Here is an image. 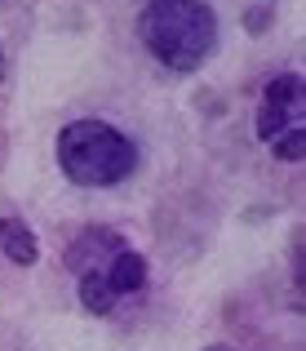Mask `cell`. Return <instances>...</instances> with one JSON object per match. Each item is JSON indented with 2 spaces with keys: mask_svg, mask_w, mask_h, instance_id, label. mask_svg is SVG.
<instances>
[{
  "mask_svg": "<svg viewBox=\"0 0 306 351\" xmlns=\"http://www.w3.org/2000/svg\"><path fill=\"white\" fill-rule=\"evenodd\" d=\"M142 40L164 67L191 71L218 40V18L204 0H151L142 14Z\"/></svg>",
  "mask_w": 306,
  "mask_h": 351,
  "instance_id": "obj_1",
  "label": "cell"
},
{
  "mask_svg": "<svg viewBox=\"0 0 306 351\" xmlns=\"http://www.w3.org/2000/svg\"><path fill=\"white\" fill-rule=\"evenodd\" d=\"M58 165L76 187H116L133 173L138 147L107 120H71L58 134Z\"/></svg>",
  "mask_w": 306,
  "mask_h": 351,
  "instance_id": "obj_2",
  "label": "cell"
},
{
  "mask_svg": "<svg viewBox=\"0 0 306 351\" xmlns=\"http://www.w3.org/2000/svg\"><path fill=\"white\" fill-rule=\"evenodd\" d=\"M107 285L116 293L142 289V285H146V258L138 254V249H120V254L111 258V267H107Z\"/></svg>",
  "mask_w": 306,
  "mask_h": 351,
  "instance_id": "obj_3",
  "label": "cell"
},
{
  "mask_svg": "<svg viewBox=\"0 0 306 351\" xmlns=\"http://www.w3.org/2000/svg\"><path fill=\"white\" fill-rule=\"evenodd\" d=\"M0 249H5L9 263H18V267H31L36 258H40V245H36L31 227H23L18 218H5V223H0Z\"/></svg>",
  "mask_w": 306,
  "mask_h": 351,
  "instance_id": "obj_4",
  "label": "cell"
},
{
  "mask_svg": "<svg viewBox=\"0 0 306 351\" xmlns=\"http://www.w3.org/2000/svg\"><path fill=\"white\" fill-rule=\"evenodd\" d=\"M80 302H85V311H94V316H107V311L116 307V289L107 285V271H98V267H85V271H80Z\"/></svg>",
  "mask_w": 306,
  "mask_h": 351,
  "instance_id": "obj_5",
  "label": "cell"
},
{
  "mask_svg": "<svg viewBox=\"0 0 306 351\" xmlns=\"http://www.w3.org/2000/svg\"><path fill=\"white\" fill-rule=\"evenodd\" d=\"M266 107H280V112H302V76L284 71V76L266 80Z\"/></svg>",
  "mask_w": 306,
  "mask_h": 351,
  "instance_id": "obj_6",
  "label": "cell"
},
{
  "mask_svg": "<svg viewBox=\"0 0 306 351\" xmlns=\"http://www.w3.org/2000/svg\"><path fill=\"white\" fill-rule=\"evenodd\" d=\"M271 152H275V160H289V165H298L302 156H306V129H302V125L284 129V134L271 143Z\"/></svg>",
  "mask_w": 306,
  "mask_h": 351,
  "instance_id": "obj_7",
  "label": "cell"
},
{
  "mask_svg": "<svg viewBox=\"0 0 306 351\" xmlns=\"http://www.w3.org/2000/svg\"><path fill=\"white\" fill-rule=\"evenodd\" d=\"M284 129H289V112H280V107H266V103H262V112H257V134H262L266 143H275Z\"/></svg>",
  "mask_w": 306,
  "mask_h": 351,
  "instance_id": "obj_8",
  "label": "cell"
},
{
  "mask_svg": "<svg viewBox=\"0 0 306 351\" xmlns=\"http://www.w3.org/2000/svg\"><path fill=\"white\" fill-rule=\"evenodd\" d=\"M244 23H248V32H253V36H262V32H266V23H271V9H248Z\"/></svg>",
  "mask_w": 306,
  "mask_h": 351,
  "instance_id": "obj_9",
  "label": "cell"
},
{
  "mask_svg": "<svg viewBox=\"0 0 306 351\" xmlns=\"http://www.w3.org/2000/svg\"><path fill=\"white\" fill-rule=\"evenodd\" d=\"M0 76H5V49H0Z\"/></svg>",
  "mask_w": 306,
  "mask_h": 351,
  "instance_id": "obj_10",
  "label": "cell"
},
{
  "mask_svg": "<svg viewBox=\"0 0 306 351\" xmlns=\"http://www.w3.org/2000/svg\"><path fill=\"white\" fill-rule=\"evenodd\" d=\"M209 351H235V347H209Z\"/></svg>",
  "mask_w": 306,
  "mask_h": 351,
  "instance_id": "obj_11",
  "label": "cell"
}]
</instances>
